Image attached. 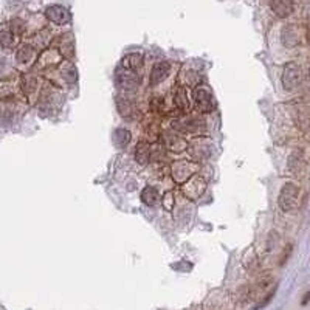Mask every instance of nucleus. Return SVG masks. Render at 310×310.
<instances>
[{"mask_svg":"<svg viewBox=\"0 0 310 310\" xmlns=\"http://www.w3.org/2000/svg\"><path fill=\"white\" fill-rule=\"evenodd\" d=\"M193 101H194L195 110H197L198 114H211L213 110L216 109L214 99H213V93L205 85H198V87L194 88Z\"/></svg>","mask_w":310,"mask_h":310,"instance_id":"nucleus-1","label":"nucleus"},{"mask_svg":"<svg viewBox=\"0 0 310 310\" xmlns=\"http://www.w3.org/2000/svg\"><path fill=\"white\" fill-rule=\"evenodd\" d=\"M206 188H208V183L203 177L194 174L186 182L182 183V194L186 198H190V200H197V198H200L205 194Z\"/></svg>","mask_w":310,"mask_h":310,"instance_id":"nucleus-2","label":"nucleus"},{"mask_svg":"<svg viewBox=\"0 0 310 310\" xmlns=\"http://www.w3.org/2000/svg\"><path fill=\"white\" fill-rule=\"evenodd\" d=\"M172 127L175 132H179V134H200L206 129V124L202 118L198 116H185V118H179L172 121Z\"/></svg>","mask_w":310,"mask_h":310,"instance_id":"nucleus-3","label":"nucleus"},{"mask_svg":"<svg viewBox=\"0 0 310 310\" xmlns=\"http://www.w3.org/2000/svg\"><path fill=\"white\" fill-rule=\"evenodd\" d=\"M298 198H300V188H298L295 183H285L281 188L279 198H278L279 208L285 213L293 211V209L298 206Z\"/></svg>","mask_w":310,"mask_h":310,"instance_id":"nucleus-4","label":"nucleus"},{"mask_svg":"<svg viewBox=\"0 0 310 310\" xmlns=\"http://www.w3.org/2000/svg\"><path fill=\"white\" fill-rule=\"evenodd\" d=\"M198 169V164L195 161H186V160H180L175 161L171 166V175L175 180V183H183L190 179L191 175L195 174V171Z\"/></svg>","mask_w":310,"mask_h":310,"instance_id":"nucleus-5","label":"nucleus"},{"mask_svg":"<svg viewBox=\"0 0 310 310\" xmlns=\"http://www.w3.org/2000/svg\"><path fill=\"white\" fill-rule=\"evenodd\" d=\"M301 84V67L295 62H289L282 72V85L285 90H295Z\"/></svg>","mask_w":310,"mask_h":310,"instance_id":"nucleus-6","label":"nucleus"},{"mask_svg":"<svg viewBox=\"0 0 310 310\" xmlns=\"http://www.w3.org/2000/svg\"><path fill=\"white\" fill-rule=\"evenodd\" d=\"M40 82L42 81L39 79V78L33 76V75H25L24 78H22V90H24L25 98L31 104H36V101H38V96L40 93L42 85H43Z\"/></svg>","mask_w":310,"mask_h":310,"instance_id":"nucleus-7","label":"nucleus"},{"mask_svg":"<svg viewBox=\"0 0 310 310\" xmlns=\"http://www.w3.org/2000/svg\"><path fill=\"white\" fill-rule=\"evenodd\" d=\"M38 62H36V69L39 70H50L53 69L54 65H58L61 61H62V56L61 53L56 50V48H50V50H45L39 58H36Z\"/></svg>","mask_w":310,"mask_h":310,"instance_id":"nucleus-8","label":"nucleus"},{"mask_svg":"<svg viewBox=\"0 0 310 310\" xmlns=\"http://www.w3.org/2000/svg\"><path fill=\"white\" fill-rule=\"evenodd\" d=\"M45 16L50 22H53V24H56V25H65L70 22V13L61 5L48 6L45 11Z\"/></svg>","mask_w":310,"mask_h":310,"instance_id":"nucleus-9","label":"nucleus"},{"mask_svg":"<svg viewBox=\"0 0 310 310\" xmlns=\"http://www.w3.org/2000/svg\"><path fill=\"white\" fill-rule=\"evenodd\" d=\"M169 72H171V64L169 62H166V61L157 62L152 67L151 75H149V82H151V85H158V84H161L166 79V78H168Z\"/></svg>","mask_w":310,"mask_h":310,"instance_id":"nucleus-10","label":"nucleus"},{"mask_svg":"<svg viewBox=\"0 0 310 310\" xmlns=\"http://www.w3.org/2000/svg\"><path fill=\"white\" fill-rule=\"evenodd\" d=\"M172 101H174V106L175 109L179 110L180 114L186 115L190 112V106H191V101H190V96H188V90L186 87L180 85L175 88V92L172 95Z\"/></svg>","mask_w":310,"mask_h":310,"instance_id":"nucleus-11","label":"nucleus"},{"mask_svg":"<svg viewBox=\"0 0 310 310\" xmlns=\"http://www.w3.org/2000/svg\"><path fill=\"white\" fill-rule=\"evenodd\" d=\"M116 82L124 90H132L138 85V76L135 72H130L127 69H121L116 72Z\"/></svg>","mask_w":310,"mask_h":310,"instance_id":"nucleus-12","label":"nucleus"},{"mask_svg":"<svg viewBox=\"0 0 310 310\" xmlns=\"http://www.w3.org/2000/svg\"><path fill=\"white\" fill-rule=\"evenodd\" d=\"M270 8L278 17L285 19L293 13L295 0H270Z\"/></svg>","mask_w":310,"mask_h":310,"instance_id":"nucleus-13","label":"nucleus"},{"mask_svg":"<svg viewBox=\"0 0 310 310\" xmlns=\"http://www.w3.org/2000/svg\"><path fill=\"white\" fill-rule=\"evenodd\" d=\"M161 146L166 148V149H171V151H174V152H183V151L188 149L186 141H185L179 134H174V132L163 135V143H161Z\"/></svg>","mask_w":310,"mask_h":310,"instance_id":"nucleus-14","label":"nucleus"},{"mask_svg":"<svg viewBox=\"0 0 310 310\" xmlns=\"http://www.w3.org/2000/svg\"><path fill=\"white\" fill-rule=\"evenodd\" d=\"M36 48L30 45V43H22V45L17 48V53H16V58H17V62L22 64V65H30L31 62H35L36 59Z\"/></svg>","mask_w":310,"mask_h":310,"instance_id":"nucleus-15","label":"nucleus"},{"mask_svg":"<svg viewBox=\"0 0 310 310\" xmlns=\"http://www.w3.org/2000/svg\"><path fill=\"white\" fill-rule=\"evenodd\" d=\"M282 43L287 48H295L300 45V31L295 25H287L282 30Z\"/></svg>","mask_w":310,"mask_h":310,"instance_id":"nucleus-16","label":"nucleus"},{"mask_svg":"<svg viewBox=\"0 0 310 310\" xmlns=\"http://www.w3.org/2000/svg\"><path fill=\"white\" fill-rule=\"evenodd\" d=\"M209 151H211V143H209V140H203V138L195 140L190 146V152L193 155H200L198 158H208Z\"/></svg>","mask_w":310,"mask_h":310,"instance_id":"nucleus-17","label":"nucleus"},{"mask_svg":"<svg viewBox=\"0 0 310 310\" xmlns=\"http://www.w3.org/2000/svg\"><path fill=\"white\" fill-rule=\"evenodd\" d=\"M179 81L183 84V87L198 84V70L197 69H190V65H183Z\"/></svg>","mask_w":310,"mask_h":310,"instance_id":"nucleus-18","label":"nucleus"},{"mask_svg":"<svg viewBox=\"0 0 310 310\" xmlns=\"http://www.w3.org/2000/svg\"><path fill=\"white\" fill-rule=\"evenodd\" d=\"M16 42H17V36L11 31L9 25L0 27V45L3 48H13L16 47Z\"/></svg>","mask_w":310,"mask_h":310,"instance_id":"nucleus-19","label":"nucleus"},{"mask_svg":"<svg viewBox=\"0 0 310 310\" xmlns=\"http://www.w3.org/2000/svg\"><path fill=\"white\" fill-rule=\"evenodd\" d=\"M135 160L140 164H148L151 161V143L141 141L135 148Z\"/></svg>","mask_w":310,"mask_h":310,"instance_id":"nucleus-20","label":"nucleus"},{"mask_svg":"<svg viewBox=\"0 0 310 310\" xmlns=\"http://www.w3.org/2000/svg\"><path fill=\"white\" fill-rule=\"evenodd\" d=\"M143 64H145V59H143V56H141V54H138V53L127 54V56L123 59L124 69H127L130 72H135V73L143 67Z\"/></svg>","mask_w":310,"mask_h":310,"instance_id":"nucleus-21","label":"nucleus"},{"mask_svg":"<svg viewBox=\"0 0 310 310\" xmlns=\"http://www.w3.org/2000/svg\"><path fill=\"white\" fill-rule=\"evenodd\" d=\"M160 200V194L157 191V188L154 186H146L145 190L141 191V202L146 206H154L157 205V202Z\"/></svg>","mask_w":310,"mask_h":310,"instance_id":"nucleus-22","label":"nucleus"},{"mask_svg":"<svg viewBox=\"0 0 310 310\" xmlns=\"http://www.w3.org/2000/svg\"><path fill=\"white\" fill-rule=\"evenodd\" d=\"M61 56L67 58V59H73V54H75V45H73V38L72 35H65L61 38V45H59V50Z\"/></svg>","mask_w":310,"mask_h":310,"instance_id":"nucleus-23","label":"nucleus"},{"mask_svg":"<svg viewBox=\"0 0 310 310\" xmlns=\"http://www.w3.org/2000/svg\"><path fill=\"white\" fill-rule=\"evenodd\" d=\"M306 166V158L301 151H293L289 158V169L292 172H301Z\"/></svg>","mask_w":310,"mask_h":310,"instance_id":"nucleus-24","label":"nucleus"},{"mask_svg":"<svg viewBox=\"0 0 310 310\" xmlns=\"http://www.w3.org/2000/svg\"><path fill=\"white\" fill-rule=\"evenodd\" d=\"M14 93H16L14 84H11L8 81H0V101L14 98Z\"/></svg>","mask_w":310,"mask_h":310,"instance_id":"nucleus-25","label":"nucleus"},{"mask_svg":"<svg viewBox=\"0 0 310 310\" xmlns=\"http://www.w3.org/2000/svg\"><path fill=\"white\" fill-rule=\"evenodd\" d=\"M174 203H175V198H174V193L168 191L163 197H161V205L164 209H168V211H171V209L174 208Z\"/></svg>","mask_w":310,"mask_h":310,"instance_id":"nucleus-26","label":"nucleus"},{"mask_svg":"<svg viewBox=\"0 0 310 310\" xmlns=\"http://www.w3.org/2000/svg\"><path fill=\"white\" fill-rule=\"evenodd\" d=\"M9 28H11V31H13L16 36L24 35V31H25V25H24V22H22V20H19V19L11 20Z\"/></svg>","mask_w":310,"mask_h":310,"instance_id":"nucleus-27","label":"nucleus"}]
</instances>
